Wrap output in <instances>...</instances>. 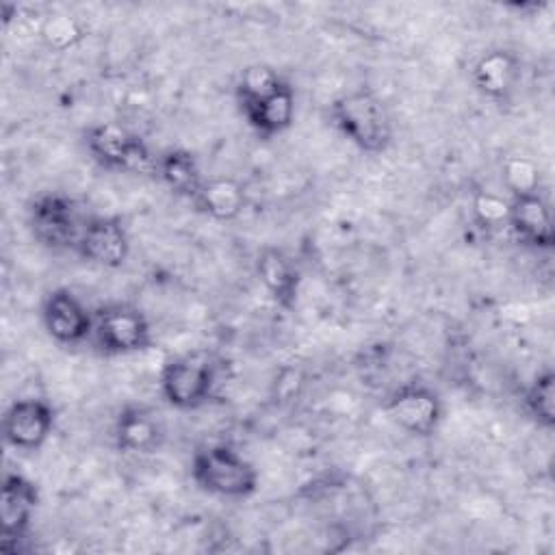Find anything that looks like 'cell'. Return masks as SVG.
I'll return each instance as SVG.
<instances>
[{
  "label": "cell",
  "instance_id": "obj_1",
  "mask_svg": "<svg viewBox=\"0 0 555 555\" xmlns=\"http://www.w3.org/2000/svg\"><path fill=\"white\" fill-rule=\"evenodd\" d=\"M332 126L360 152L382 154L392 143V119L386 102L371 89H353L332 100Z\"/></svg>",
  "mask_w": 555,
  "mask_h": 555
},
{
  "label": "cell",
  "instance_id": "obj_2",
  "mask_svg": "<svg viewBox=\"0 0 555 555\" xmlns=\"http://www.w3.org/2000/svg\"><path fill=\"white\" fill-rule=\"evenodd\" d=\"M191 479L208 494L247 499L258 490V468L234 447L217 442L197 447L191 457Z\"/></svg>",
  "mask_w": 555,
  "mask_h": 555
},
{
  "label": "cell",
  "instance_id": "obj_3",
  "mask_svg": "<svg viewBox=\"0 0 555 555\" xmlns=\"http://www.w3.org/2000/svg\"><path fill=\"white\" fill-rule=\"evenodd\" d=\"M87 154L102 169L117 173H154L156 154L145 139L117 121L91 124L85 134Z\"/></svg>",
  "mask_w": 555,
  "mask_h": 555
},
{
  "label": "cell",
  "instance_id": "obj_4",
  "mask_svg": "<svg viewBox=\"0 0 555 555\" xmlns=\"http://www.w3.org/2000/svg\"><path fill=\"white\" fill-rule=\"evenodd\" d=\"M217 364L204 351L182 353L163 364L158 388L163 399L176 410H197L215 392Z\"/></svg>",
  "mask_w": 555,
  "mask_h": 555
},
{
  "label": "cell",
  "instance_id": "obj_5",
  "mask_svg": "<svg viewBox=\"0 0 555 555\" xmlns=\"http://www.w3.org/2000/svg\"><path fill=\"white\" fill-rule=\"evenodd\" d=\"M85 219L78 204L59 191L39 193L28 204V230L33 238L50 251L76 249Z\"/></svg>",
  "mask_w": 555,
  "mask_h": 555
},
{
  "label": "cell",
  "instance_id": "obj_6",
  "mask_svg": "<svg viewBox=\"0 0 555 555\" xmlns=\"http://www.w3.org/2000/svg\"><path fill=\"white\" fill-rule=\"evenodd\" d=\"M91 340L106 356H130L152 345V327L137 306L113 301L93 310Z\"/></svg>",
  "mask_w": 555,
  "mask_h": 555
},
{
  "label": "cell",
  "instance_id": "obj_7",
  "mask_svg": "<svg viewBox=\"0 0 555 555\" xmlns=\"http://www.w3.org/2000/svg\"><path fill=\"white\" fill-rule=\"evenodd\" d=\"M384 412L405 434L429 438L438 431L444 418V403L427 384L408 382L386 397Z\"/></svg>",
  "mask_w": 555,
  "mask_h": 555
},
{
  "label": "cell",
  "instance_id": "obj_8",
  "mask_svg": "<svg viewBox=\"0 0 555 555\" xmlns=\"http://www.w3.org/2000/svg\"><path fill=\"white\" fill-rule=\"evenodd\" d=\"M39 505V490L22 473H4L0 494V551L15 555L28 538L33 514Z\"/></svg>",
  "mask_w": 555,
  "mask_h": 555
},
{
  "label": "cell",
  "instance_id": "obj_9",
  "mask_svg": "<svg viewBox=\"0 0 555 555\" xmlns=\"http://www.w3.org/2000/svg\"><path fill=\"white\" fill-rule=\"evenodd\" d=\"M74 251L95 267L119 269L130 256V236L119 217L89 215Z\"/></svg>",
  "mask_w": 555,
  "mask_h": 555
},
{
  "label": "cell",
  "instance_id": "obj_10",
  "mask_svg": "<svg viewBox=\"0 0 555 555\" xmlns=\"http://www.w3.org/2000/svg\"><path fill=\"white\" fill-rule=\"evenodd\" d=\"M41 323L54 343L74 347L91 338L93 310L69 288H52L41 301Z\"/></svg>",
  "mask_w": 555,
  "mask_h": 555
},
{
  "label": "cell",
  "instance_id": "obj_11",
  "mask_svg": "<svg viewBox=\"0 0 555 555\" xmlns=\"http://www.w3.org/2000/svg\"><path fill=\"white\" fill-rule=\"evenodd\" d=\"M54 408L39 397L15 399L2 416V438L17 451H39L54 429Z\"/></svg>",
  "mask_w": 555,
  "mask_h": 555
},
{
  "label": "cell",
  "instance_id": "obj_12",
  "mask_svg": "<svg viewBox=\"0 0 555 555\" xmlns=\"http://www.w3.org/2000/svg\"><path fill=\"white\" fill-rule=\"evenodd\" d=\"M507 230L520 241L522 245L548 251L555 245V228H553V212L548 202L542 193H529L509 197V217Z\"/></svg>",
  "mask_w": 555,
  "mask_h": 555
},
{
  "label": "cell",
  "instance_id": "obj_13",
  "mask_svg": "<svg viewBox=\"0 0 555 555\" xmlns=\"http://www.w3.org/2000/svg\"><path fill=\"white\" fill-rule=\"evenodd\" d=\"M520 80V59L509 48H490L470 69V82L486 100L507 102Z\"/></svg>",
  "mask_w": 555,
  "mask_h": 555
},
{
  "label": "cell",
  "instance_id": "obj_14",
  "mask_svg": "<svg viewBox=\"0 0 555 555\" xmlns=\"http://www.w3.org/2000/svg\"><path fill=\"white\" fill-rule=\"evenodd\" d=\"M165 431L158 414L145 405H124L113 423V442L119 453L147 455L163 444Z\"/></svg>",
  "mask_w": 555,
  "mask_h": 555
},
{
  "label": "cell",
  "instance_id": "obj_15",
  "mask_svg": "<svg viewBox=\"0 0 555 555\" xmlns=\"http://www.w3.org/2000/svg\"><path fill=\"white\" fill-rule=\"evenodd\" d=\"M256 275L269 297L284 310H291L297 301L299 286H301V273L295 264V260L275 245H264L258 249L254 260Z\"/></svg>",
  "mask_w": 555,
  "mask_h": 555
},
{
  "label": "cell",
  "instance_id": "obj_16",
  "mask_svg": "<svg viewBox=\"0 0 555 555\" xmlns=\"http://www.w3.org/2000/svg\"><path fill=\"white\" fill-rule=\"evenodd\" d=\"M295 113H297L295 87L291 85L288 78L262 100L241 108V115L245 117L247 126L262 141H271L282 132H286L295 121Z\"/></svg>",
  "mask_w": 555,
  "mask_h": 555
},
{
  "label": "cell",
  "instance_id": "obj_17",
  "mask_svg": "<svg viewBox=\"0 0 555 555\" xmlns=\"http://www.w3.org/2000/svg\"><path fill=\"white\" fill-rule=\"evenodd\" d=\"M199 212L215 221H234L247 206L245 186L225 176L204 178L199 191L191 199Z\"/></svg>",
  "mask_w": 555,
  "mask_h": 555
},
{
  "label": "cell",
  "instance_id": "obj_18",
  "mask_svg": "<svg viewBox=\"0 0 555 555\" xmlns=\"http://www.w3.org/2000/svg\"><path fill=\"white\" fill-rule=\"evenodd\" d=\"M156 178L176 195L193 199L199 191L204 176L195 154L186 147H167L156 156Z\"/></svg>",
  "mask_w": 555,
  "mask_h": 555
},
{
  "label": "cell",
  "instance_id": "obj_19",
  "mask_svg": "<svg viewBox=\"0 0 555 555\" xmlns=\"http://www.w3.org/2000/svg\"><path fill=\"white\" fill-rule=\"evenodd\" d=\"M284 80L286 78L269 63L245 65L234 85V98H236L238 111L262 100L264 95L275 91Z\"/></svg>",
  "mask_w": 555,
  "mask_h": 555
},
{
  "label": "cell",
  "instance_id": "obj_20",
  "mask_svg": "<svg viewBox=\"0 0 555 555\" xmlns=\"http://www.w3.org/2000/svg\"><path fill=\"white\" fill-rule=\"evenodd\" d=\"M525 408L531 418L544 427L555 425V373L551 369L540 371L525 390Z\"/></svg>",
  "mask_w": 555,
  "mask_h": 555
},
{
  "label": "cell",
  "instance_id": "obj_21",
  "mask_svg": "<svg viewBox=\"0 0 555 555\" xmlns=\"http://www.w3.org/2000/svg\"><path fill=\"white\" fill-rule=\"evenodd\" d=\"M501 180L507 191V197L540 193V169L538 163L529 156H507L501 163Z\"/></svg>",
  "mask_w": 555,
  "mask_h": 555
},
{
  "label": "cell",
  "instance_id": "obj_22",
  "mask_svg": "<svg viewBox=\"0 0 555 555\" xmlns=\"http://www.w3.org/2000/svg\"><path fill=\"white\" fill-rule=\"evenodd\" d=\"M39 37L50 50L63 52V50L76 46L85 37V28L74 15L56 11V13H50L43 17Z\"/></svg>",
  "mask_w": 555,
  "mask_h": 555
},
{
  "label": "cell",
  "instance_id": "obj_23",
  "mask_svg": "<svg viewBox=\"0 0 555 555\" xmlns=\"http://www.w3.org/2000/svg\"><path fill=\"white\" fill-rule=\"evenodd\" d=\"M509 197L494 191H477L473 197V219L483 232H499L507 228Z\"/></svg>",
  "mask_w": 555,
  "mask_h": 555
}]
</instances>
